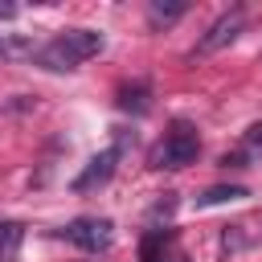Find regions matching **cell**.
<instances>
[{"label": "cell", "mask_w": 262, "mask_h": 262, "mask_svg": "<svg viewBox=\"0 0 262 262\" xmlns=\"http://www.w3.org/2000/svg\"><path fill=\"white\" fill-rule=\"evenodd\" d=\"M25 49H29L25 41H4V45H0V53H4V57H20ZM29 53H33V49H29Z\"/></svg>", "instance_id": "11"}, {"label": "cell", "mask_w": 262, "mask_h": 262, "mask_svg": "<svg viewBox=\"0 0 262 262\" xmlns=\"http://www.w3.org/2000/svg\"><path fill=\"white\" fill-rule=\"evenodd\" d=\"M20 225H12V221H0V254H16V246H20Z\"/></svg>", "instance_id": "10"}, {"label": "cell", "mask_w": 262, "mask_h": 262, "mask_svg": "<svg viewBox=\"0 0 262 262\" xmlns=\"http://www.w3.org/2000/svg\"><path fill=\"white\" fill-rule=\"evenodd\" d=\"M184 8H188L184 0H172V4H164V0H151V8H147V12H151V20H156V25H160V20L168 25V20L184 16Z\"/></svg>", "instance_id": "9"}, {"label": "cell", "mask_w": 262, "mask_h": 262, "mask_svg": "<svg viewBox=\"0 0 262 262\" xmlns=\"http://www.w3.org/2000/svg\"><path fill=\"white\" fill-rule=\"evenodd\" d=\"M262 139V127H250V143H258Z\"/></svg>", "instance_id": "13"}, {"label": "cell", "mask_w": 262, "mask_h": 262, "mask_svg": "<svg viewBox=\"0 0 262 262\" xmlns=\"http://www.w3.org/2000/svg\"><path fill=\"white\" fill-rule=\"evenodd\" d=\"M61 237L74 242V246H82L86 254H102V250H111V242H115V225H111L106 217H74V221L61 229Z\"/></svg>", "instance_id": "3"}, {"label": "cell", "mask_w": 262, "mask_h": 262, "mask_svg": "<svg viewBox=\"0 0 262 262\" xmlns=\"http://www.w3.org/2000/svg\"><path fill=\"white\" fill-rule=\"evenodd\" d=\"M119 156H123V147H106V151H98L82 172H78V180H74V192H90V188H102L111 176H115V164H119Z\"/></svg>", "instance_id": "5"}, {"label": "cell", "mask_w": 262, "mask_h": 262, "mask_svg": "<svg viewBox=\"0 0 262 262\" xmlns=\"http://www.w3.org/2000/svg\"><path fill=\"white\" fill-rule=\"evenodd\" d=\"M164 246H168V229H147L139 242V262H164Z\"/></svg>", "instance_id": "8"}, {"label": "cell", "mask_w": 262, "mask_h": 262, "mask_svg": "<svg viewBox=\"0 0 262 262\" xmlns=\"http://www.w3.org/2000/svg\"><path fill=\"white\" fill-rule=\"evenodd\" d=\"M12 16H16V8L12 4H0V20H12Z\"/></svg>", "instance_id": "12"}, {"label": "cell", "mask_w": 262, "mask_h": 262, "mask_svg": "<svg viewBox=\"0 0 262 262\" xmlns=\"http://www.w3.org/2000/svg\"><path fill=\"white\" fill-rule=\"evenodd\" d=\"M196 156H201V139H196V131H192L188 123H176V127L151 147L147 164H151V168H168V172H176V168L196 164Z\"/></svg>", "instance_id": "2"}, {"label": "cell", "mask_w": 262, "mask_h": 262, "mask_svg": "<svg viewBox=\"0 0 262 262\" xmlns=\"http://www.w3.org/2000/svg\"><path fill=\"white\" fill-rule=\"evenodd\" d=\"M119 111H127V115H147V111H151V86H147V82L123 86V90H119Z\"/></svg>", "instance_id": "6"}, {"label": "cell", "mask_w": 262, "mask_h": 262, "mask_svg": "<svg viewBox=\"0 0 262 262\" xmlns=\"http://www.w3.org/2000/svg\"><path fill=\"white\" fill-rule=\"evenodd\" d=\"M102 45H106V37L94 33V29H66V33H57L49 45H41L33 57H37V66H45V70H74V66L90 61L94 53H102Z\"/></svg>", "instance_id": "1"}, {"label": "cell", "mask_w": 262, "mask_h": 262, "mask_svg": "<svg viewBox=\"0 0 262 262\" xmlns=\"http://www.w3.org/2000/svg\"><path fill=\"white\" fill-rule=\"evenodd\" d=\"M242 196H250L242 184H213V188H205V192L196 196V205L209 209V205H225V201H242Z\"/></svg>", "instance_id": "7"}, {"label": "cell", "mask_w": 262, "mask_h": 262, "mask_svg": "<svg viewBox=\"0 0 262 262\" xmlns=\"http://www.w3.org/2000/svg\"><path fill=\"white\" fill-rule=\"evenodd\" d=\"M246 29V12L242 8H233V12H225L221 20H213L209 25V33L196 41V53H217V49H225L229 41H237V33Z\"/></svg>", "instance_id": "4"}]
</instances>
